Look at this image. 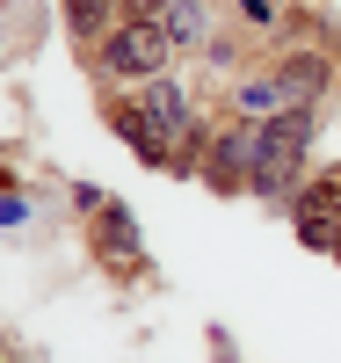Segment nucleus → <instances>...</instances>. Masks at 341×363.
<instances>
[{"label": "nucleus", "mask_w": 341, "mask_h": 363, "mask_svg": "<svg viewBox=\"0 0 341 363\" xmlns=\"http://www.w3.org/2000/svg\"><path fill=\"white\" fill-rule=\"evenodd\" d=\"M305 138H313V109H284V116H269V124H262V145H255V182H247V189H262V196H291V189H298Z\"/></svg>", "instance_id": "f257e3e1"}, {"label": "nucleus", "mask_w": 341, "mask_h": 363, "mask_svg": "<svg viewBox=\"0 0 341 363\" xmlns=\"http://www.w3.org/2000/svg\"><path fill=\"white\" fill-rule=\"evenodd\" d=\"M167 29L160 22H131V29H116L109 37V51H102V73H116V80H160V66H167Z\"/></svg>", "instance_id": "f03ea898"}, {"label": "nucleus", "mask_w": 341, "mask_h": 363, "mask_svg": "<svg viewBox=\"0 0 341 363\" xmlns=\"http://www.w3.org/2000/svg\"><path fill=\"white\" fill-rule=\"evenodd\" d=\"M298 233H305V247H341V182L298 196Z\"/></svg>", "instance_id": "7ed1b4c3"}, {"label": "nucleus", "mask_w": 341, "mask_h": 363, "mask_svg": "<svg viewBox=\"0 0 341 363\" xmlns=\"http://www.w3.org/2000/svg\"><path fill=\"white\" fill-rule=\"evenodd\" d=\"M95 218H102V225H95V240H102V262H109V269H123V277H131V269H145V255H138V233H131V211L102 196V203H95Z\"/></svg>", "instance_id": "20e7f679"}, {"label": "nucleus", "mask_w": 341, "mask_h": 363, "mask_svg": "<svg viewBox=\"0 0 341 363\" xmlns=\"http://www.w3.org/2000/svg\"><path fill=\"white\" fill-rule=\"evenodd\" d=\"M255 145H262V124L255 131H233V138H218L211 145V182H218V189H240V182H255Z\"/></svg>", "instance_id": "39448f33"}, {"label": "nucleus", "mask_w": 341, "mask_h": 363, "mask_svg": "<svg viewBox=\"0 0 341 363\" xmlns=\"http://www.w3.org/2000/svg\"><path fill=\"white\" fill-rule=\"evenodd\" d=\"M131 109H138L160 138H174L181 124H189V102H181V87H174V80H145V95H138Z\"/></svg>", "instance_id": "423d86ee"}, {"label": "nucleus", "mask_w": 341, "mask_h": 363, "mask_svg": "<svg viewBox=\"0 0 341 363\" xmlns=\"http://www.w3.org/2000/svg\"><path fill=\"white\" fill-rule=\"evenodd\" d=\"M152 22L167 29L174 51H196L203 44V8H196V0H152Z\"/></svg>", "instance_id": "0eeeda50"}, {"label": "nucleus", "mask_w": 341, "mask_h": 363, "mask_svg": "<svg viewBox=\"0 0 341 363\" xmlns=\"http://www.w3.org/2000/svg\"><path fill=\"white\" fill-rule=\"evenodd\" d=\"M276 80H284V95L305 109V102H313L320 87H327V58H320V51H298V58H291V66L276 73Z\"/></svg>", "instance_id": "6e6552de"}, {"label": "nucleus", "mask_w": 341, "mask_h": 363, "mask_svg": "<svg viewBox=\"0 0 341 363\" xmlns=\"http://www.w3.org/2000/svg\"><path fill=\"white\" fill-rule=\"evenodd\" d=\"M240 109L255 116V124H269V116H284V109H298V102L284 95V80H247V87H240Z\"/></svg>", "instance_id": "1a4fd4ad"}, {"label": "nucleus", "mask_w": 341, "mask_h": 363, "mask_svg": "<svg viewBox=\"0 0 341 363\" xmlns=\"http://www.w3.org/2000/svg\"><path fill=\"white\" fill-rule=\"evenodd\" d=\"M66 8H73V29H80V37H95L102 15H109V0H66Z\"/></svg>", "instance_id": "9d476101"}, {"label": "nucleus", "mask_w": 341, "mask_h": 363, "mask_svg": "<svg viewBox=\"0 0 341 363\" xmlns=\"http://www.w3.org/2000/svg\"><path fill=\"white\" fill-rule=\"evenodd\" d=\"M240 15H255V22H276V0H240Z\"/></svg>", "instance_id": "9b49d317"}, {"label": "nucleus", "mask_w": 341, "mask_h": 363, "mask_svg": "<svg viewBox=\"0 0 341 363\" xmlns=\"http://www.w3.org/2000/svg\"><path fill=\"white\" fill-rule=\"evenodd\" d=\"M0 225H22V196H0Z\"/></svg>", "instance_id": "f8f14e48"}]
</instances>
